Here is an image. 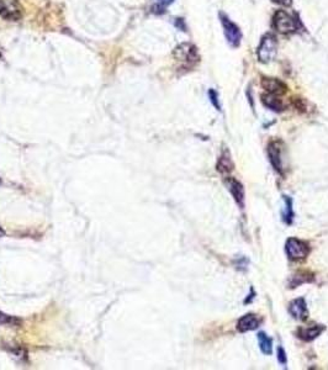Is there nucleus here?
I'll use <instances>...</instances> for the list:
<instances>
[{"label": "nucleus", "mask_w": 328, "mask_h": 370, "mask_svg": "<svg viewBox=\"0 0 328 370\" xmlns=\"http://www.w3.org/2000/svg\"><path fill=\"white\" fill-rule=\"evenodd\" d=\"M285 252L291 261H302L310 254V245L306 241L291 237L285 243Z\"/></svg>", "instance_id": "1"}, {"label": "nucleus", "mask_w": 328, "mask_h": 370, "mask_svg": "<svg viewBox=\"0 0 328 370\" xmlns=\"http://www.w3.org/2000/svg\"><path fill=\"white\" fill-rule=\"evenodd\" d=\"M278 41L275 36L266 35L262 38L261 46L258 48V60L263 63H268L274 60L277 55Z\"/></svg>", "instance_id": "2"}, {"label": "nucleus", "mask_w": 328, "mask_h": 370, "mask_svg": "<svg viewBox=\"0 0 328 370\" xmlns=\"http://www.w3.org/2000/svg\"><path fill=\"white\" fill-rule=\"evenodd\" d=\"M273 25L275 30L279 31L280 33H291L297 30V22L291 15L288 13L280 10L274 15L273 19Z\"/></svg>", "instance_id": "3"}, {"label": "nucleus", "mask_w": 328, "mask_h": 370, "mask_svg": "<svg viewBox=\"0 0 328 370\" xmlns=\"http://www.w3.org/2000/svg\"><path fill=\"white\" fill-rule=\"evenodd\" d=\"M220 19H221V24L223 26V32H225L226 38H227L228 44L231 46L237 47L239 44H241V38H242V33L239 28L237 26L234 22L231 21L225 14L221 13L220 14Z\"/></svg>", "instance_id": "4"}, {"label": "nucleus", "mask_w": 328, "mask_h": 370, "mask_svg": "<svg viewBox=\"0 0 328 370\" xmlns=\"http://www.w3.org/2000/svg\"><path fill=\"white\" fill-rule=\"evenodd\" d=\"M0 16L6 20H19L22 8L17 0H0Z\"/></svg>", "instance_id": "5"}, {"label": "nucleus", "mask_w": 328, "mask_h": 370, "mask_svg": "<svg viewBox=\"0 0 328 370\" xmlns=\"http://www.w3.org/2000/svg\"><path fill=\"white\" fill-rule=\"evenodd\" d=\"M225 184L226 186H227L228 191L231 193V195H232V198L234 199V201L237 202V205H238L241 209H243L244 207V189H243V185L241 184V183L238 182L237 179H234V178L230 177V178H226L225 179Z\"/></svg>", "instance_id": "6"}, {"label": "nucleus", "mask_w": 328, "mask_h": 370, "mask_svg": "<svg viewBox=\"0 0 328 370\" xmlns=\"http://www.w3.org/2000/svg\"><path fill=\"white\" fill-rule=\"evenodd\" d=\"M268 155L271 166L278 173L282 174V162H281V144L279 141H271L268 146Z\"/></svg>", "instance_id": "7"}, {"label": "nucleus", "mask_w": 328, "mask_h": 370, "mask_svg": "<svg viewBox=\"0 0 328 370\" xmlns=\"http://www.w3.org/2000/svg\"><path fill=\"white\" fill-rule=\"evenodd\" d=\"M174 56L178 61L183 63H187V64H190L194 61H198L196 49L189 44H183L179 47H176L175 51H174Z\"/></svg>", "instance_id": "8"}, {"label": "nucleus", "mask_w": 328, "mask_h": 370, "mask_svg": "<svg viewBox=\"0 0 328 370\" xmlns=\"http://www.w3.org/2000/svg\"><path fill=\"white\" fill-rule=\"evenodd\" d=\"M262 320L254 313H247L243 317L238 320L237 322V329L239 332H248V331H254L261 326Z\"/></svg>", "instance_id": "9"}, {"label": "nucleus", "mask_w": 328, "mask_h": 370, "mask_svg": "<svg viewBox=\"0 0 328 370\" xmlns=\"http://www.w3.org/2000/svg\"><path fill=\"white\" fill-rule=\"evenodd\" d=\"M262 87L273 95H282L288 90V87L277 78H263L262 79Z\"/></svg>", "instance_id": "10"}, {"label": "nucleus", "mask_w": 328, "mask_h": 370, "mask_svg": "<svg viewBox=\"0 0 328 370\" xmlns=\"http://www.w3.org/2000/svg\"><path fill=\"white\" fill-rule=\"evenodd\" d=\"M289 312L291 313L294 319L296 320H306L309 316V310H307V304L305 299H295L290 302L289 305Z\"/></svg>", "instance_id": "11"}, {"label": "nucleus", "mask_w": 328, "mask_h": 370, "mask_svg": "<svg viewBox=\"0 0 328 370\" xmlns=\"http://www.w3.org/2000/svg\"><path fill=\"white\" fill-rule=\"evenodd\" d=\"M325 331V327L321 324H313L309 327H300L297 329V337L301 338L305 342H312L313 339L321 336V333Z\"/></svg>", "instance_id": "12"}, {"label": "nucleus", "mask_w": 328, "mask_h": 370, "mask_svg": "<svg viewBox=\"0 0 328 370\" xmlns=\"http://www.w3.org/2000/svg\"><path fill=\"white\" fill-rule=\"evenodd\" d=\"M282 201H284V207L281 210L282 221L286 225H291L294 220V207H293V199L288 195H282Z\"/></svg>", "instance_id": "13"}, {"label": "nucleus", "mask_w": 328, "mask_h": 370, "mask_svg": "<svg viewBox=\"0 0 328 370\" xmlns=\"http://www.w3.org/2000/svg\"><path fill=\"white\" fill-rule=\"evenodd\" d=\"M262 101H263V104L266 108L274 110V111H282L285 109V105L282 104V101L277 95H273V94H264L262 96Z\"/></svg>", "instance_id": "14"}, {"label": "nucleus", "mask_w": 328, "mask_h": 370, "mask_svg": "<svg viewBox=\"0 0 328 370\" xmlns=\"http://www.w3.org/2000/svg\"><path fill=\"white\" fill-rule=\"evenodd\" d=\"M257 338L262 353L266 354V355H270L273 353V340H271V338L268 337L264 332L258 333Z\"/></svg>", "instance_id": "15"}, {"label": "nucleus", "mask_w": 328, "mask_h": 370, "mask_svg": "<svg viewBox=\"0 0 328 370\" xmlns=\"http://www.w3.org/2000/svg\"><path fill=\"white\" fill-rule=\"evenodd\" d=\"M234 169V163L231 159V155L227 151L221 154L220 159H219V164H217V170L221 173H226V171H231Z\"/></svg>", "instance_id": "16"}, {"label": "nucleus", "mask_w": 328, "mask_h": 370, "mask_svg": "<svg viewBox=\"0 0 328 370\" xmlns=\"http://www.w3.org/2000/svg\"><path fill=\"white\" fill-rule=\"evenodd\" d=\"M311 281H313V275L311 273L301 272L298 274L293 275L290 280V288H296V286L301 285V284L311 283Z\"/></svg>", "instance_id": "17"}, {"label": "nucleus", "mask_w": 328, "mask_h": 370, "mask_svg": "<svg viewBox=\"0 0 328 370\" xmlns=\"http://www.w3.org/2000/svg\"><path fill=\"white\" fill-rule=\"evenodd\" d=\"M22 324V321L17 317H14V316L5 315L4 312H0V324H4V326H10V327H19Z\"/></svg>", "instance_id": "18"}, {"label": "nucleus", "mask_w": 328, "mask_h": 370, "mask_svg": "<svg viewBox=\"0 0 328 370\" xmlns=\"http://www.w3.org/2000/svg\"><path fill=\"white\" fill-rule=\"evenodd\" d=\"M209 96H210V101H211L212 105L216 108V110H221V105L220 103H219V94H217L214 89H210Z\"/></svg>", "instance_id": "19"}, {"label": "nucleus", "mask_w": 328, "mask_h": 370, "mask_svg": "<svg viewBox=\"0 0 328 370\" xmlns=\"http://www.w3.org/2000/svg\"><path fill=\"white\" fill-rule=\"evenodd\" d=\"M278 362L280 363V364L285 365L286 364V362H288V358H286V353H285L284 348L282 347H279L278 348Z\"/></svg>", "instance_id": "20"}, {"label": "nucleus", "mask_w": 328, "mask_h": 370, "mask_svg": "<svg viewBox=\"0 0 328 370\" xmlns=\"http://www.w3.org/2000/svg\"><path fill=\"white\" fill-rule=\"evenodd\" d=\"M275 4H280V5L289 6L291 4V0H273Z\"/></svg>", "instance_id": "21"}, {"label": "nucleus", "mask_w": 328, "mask_h": 370, "mask_svg": "<svg viewBox=\"0 0 328 370\" xmlns=\"http://www.w3.org/2000/svg\"><path fill=\"white\" fill-rule=\"evenodd\" d=\"M159 3L163 5H169V4L173 3V0H159Z\"/></svg>", "instance_id": "22"}, {"label": "nucleus", "mask_w": 328, "mask_h": 370, "mask_svg": "<svg viewBox=\"0 0 328 370\" xmlns=\"http://www.w3.org/2000/svg\"><path fill=\"white\" fill-rule=\"evenodd\" d=\"M4 236H5V231H4V230L0 227V238H1V237H4Z\"/></svg>", "instance_id": "23"}]
</instances>
